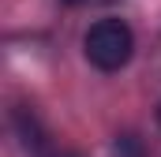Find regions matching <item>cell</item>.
I'll return each mask as SVG.
<instances>
[{
  "label": "cell",
  "instance_id": "6da1fadb",
  "mask_svg": "<svg viewBox=\"0 0 161 157\" xmlns=\"http://www.w3.org/2000/svg\"><path fill=\"white\" fill-rule=\"evenodd\" d=\"M82 49H86V60L101 71H120L124 64L131 60L135 52V34L131 26L120 23V19H97L86 38H82Z\"/></svg>",
  "mask_w": 161,
  "mask_h": 157
},
{
  "label": "cell",
  "instance_id": "3957f363",
  "mask_svg": "<svg viewBox=\"0 0 161 157\" xmlns=\"http://www.w3.org/2000/svg\"><path fill=\"white\" fill-rule=\"evenodd\" d=\"M68 4H79V0H68Z\"/></svg>",
  "mask_w": 161,
  "mask_h": 157
},
{
  "label": "cell",
  "instance_id": "7a4b0ae2",
  "mask_svg": "<svg viewBox=\"0 0 161 157\" xmlns=\"http://www.w3.org/2000/svg\"><path fill=\"white\" fill-rule=\"evenodd\" d=\"M116 154H124V157H139V146H135L131 138H120V142H116Z\"/></svg>",
  "mask_w": 161,
  "mask_h": 157
}]
</instances>
